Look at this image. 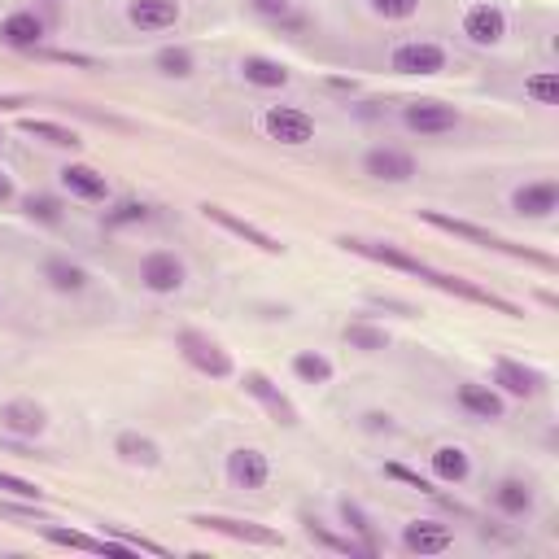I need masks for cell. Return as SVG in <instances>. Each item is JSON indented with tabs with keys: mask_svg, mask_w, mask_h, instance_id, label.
<instances>
[{
	"mask_svg": "<svg viewBox=\"0 0 559 559\" xmlns=\"http://www.w3.org/2000/svg\"><path fill=\"white\" fill-rule=\"evenodd\" d=\"M420 219L428 223V228H437V232H450V236H459V241H472V245L498 249V254H511V258H525V263H538V267H546V271L555 267V258H551V254H533V249H520V245H511V241H498V236H490L485 228H477V223L450 219V214H437V210H424Z\"/></svg>",
	"mask_w": 559,
	"mask_h": 559,
	"instance_id": "cell-1",
	"label": "cell"
},
{
	"mask_svg": "<svg viewBox=\"0 0 559 559\" xmlns=\"http://www.w3.org/2000/svg\"><path fill=\"white\" fill-rule=\"evenodd\" d=\"M175 346H180V354H184V359L197 367L201 376H214V380H228V376H232V359H228V350H223L219 341H210L206 332H197V328H184Z\"/></svg>",
	"mask_w": 559,
	"mask_h": 559,
	"instance_id": "cell-2",
	"label": "cell"
},
{
	"mask_svg": "<svg viewBox=\"0 0 559 559\" xmlns=\"http://www.w3.org/2000/svg\"><path fill=\"white\" fill-rule=\"evenodd\" d=\"M263 132L280 145H311L315 140V118L297 105H267L263 110Z\"/></svg>",
	"mask_w": 559,
	"mask_h": 559,
	"instance_id": "cell-3",
	"label": "cell"
},
{
	"mask_svg": "<svg viewBox=\"0 0 559 559\" xmlns=\"http://www.w3.org/2000/svg\"><path fill=\"white\" fill-rule=\"evenodd\" d=\"M389 66L398 75H437V70H446V49L433 40H402L394 57H389Z\"/></svg>",
	"mask_w": 559,
	"mask_h": 559,
	"instance_id": "cell-4",
	"label": "cell"
},
{
	"mask_svg": "<svg viewBox=\"0 0 559 559\" xmlns=\"http://www.w3.org/2000/svg\"><path fill=\"white\" fill-rule=\"evenodd\" d=\"M402 118H407V127L420 136H446L459 127V110L455 105H442V101H411L407 110H402Z\"/></svg>",
	"mask_w": 559,
	"mask_h": 559,
	"instance_id": "cell-5",
	"label": "cell"
},
{
	"mask_svg": "<svg viewBox=\"0 0 559 559\" xmlns=\"http://www.w3.org/2000/svg\"><path fill=\"white\" fill-rule=\"evenodd\" d=\"M463 35H468L472 44H481V49H494L507 35V14L498 5H490V0L468 5V14H463Z\"/></svg>",
	"mask_w": 559,
	"mask_h": 559,
	"instance_id": "cell-6",
	"label": "cell"
},
{
	"mask_svg": "<svg viewBox=\"0 0 559 559\" xmlns=\"http://www.w3.org/2000/svg\"><path fill=\"white\" fill-rule=\"evenodd\" d=\"M184 263L175 254H166V249H153L145 254V263H140V280H145L149 293H180L184 289Z\"/></svg>",
	"mask_w": 559,
	"mask_h": 559,
	"instance_id": "cell-7",
	"label": "cell"
},
{
	"mask_svg": "<svg viewBox=\"0 0 559 559\" xmlns=\"http://www.w3.org/2000/svg\"><path fill=\"white\" fill-rule=\"evenodd\" d=\"M341 245L354 249V254H363V258H372V263H385V267H394V271H407V276H420L428 284H433V276H437L428 263H420V258H411V254H402V249H394V245H367V241H350V236H341Z\"/></svg>",
	"mask_w": 559,
	"mask_h": 559,
	"instance_id": "cell-8",
	"label": "cell"
},
{
	"mask_svg": "<svg viewBox=\"0 0 559 559\" xmlns=\"http://www.w3.org/2000/svg\"><path fill=\"white\" fill-rule=\"evenodd\" d=\"M363 171L372 175V180H385V184H407L415 175V158H411V153H402V149L380 145V149H367Z\"/></svg>",
	"mask_w": 559,
	"mask_h": 559,
	"instance_id": "cell-9",
	"label": "cell"
},
{
	"mask_svg": "<svg viewBox=\"0 0 559 559\" xmlns=\"http://www.w3.org/2000/svg\"><path fill=\"white\" fill-rule=\"evenodd\" d=\"M228 481L236 485V490H263V485L271 481V463L263 450H232L228 455Z\"/></svg>",
	"mask_w": 559,
	"mask_h": 559,
	"instance_id": "cell-10",
	"label": "cell"
},
{
	"mask_svg": "<svg viewBox=\"0 0 559 559\" xmlns=\"http://www.w3.org/2000/svg\"><path fill=\"white\" fill-rule=\"evenodd\" d=\"M44 424H49V415H44V407L31 398H14L0 407V428H5L9 437H40Z\"/></svg>",
	"mask_w": 559,
	"mask_h": 559,
	"instance_id": "cell-11",
	"label": "cell"
},
{
	"mask_svg": "<svg viewBox=\"0 0 559 559\" xmlns=\"http://www.w3.org/2000/svg\"><path fill=\"white\" fill-rule=\"evenodd\" d=\"M559 206V184L555 180H538V184H520L511 193V210L525 214V219H551Z\"/></svg>",
	"mask_w": 559,
	"mask_h": 559,
	"instance_id": "cell-12",
	"label": "cell"
},
{
	"mask_svg": "<svg viewBox=\"0 0 559 559\" xmlns=\"http://www.w3.org/2000/svg\"><path fill=\"white\" fill-rule=\"evenodd\" d=\"M193 525L214 529V533H223V538H236V542H249V546H280V533H276V529L249 525V520H232V516H193Z\"/></svg>",
	"mask_w": 559,
	"mask_h": 559,
	"instance_id": "cell-13",
	"label": "cell"
},
{
	"mask_svg": "<svg viewBox=\"0 0 559 559\" xmlns=\"http://www.w3.org/2000/svg\"><path fill=\"white\" fill-rule=\"evenodd\" d=\"M450 542H455V533L446 525H437V520H411L402 529V546L411 555H442V551H450Z\"/></svg>",
	"mask_w": 559,
	"mask_h": 559,
	"instance_id": "cell-14",
	"label": "cell"
},
{
	"mask_svg": "<svg viewBox=\"0 0 559 559\" xmlns=\"http://www.w3.org/2000/svg\"><path fill=\"white\" fill-rule=\"evenodd\" d=\"M127 22L140 31H171L180 22V0H132Z\"/></svg>",
	"mask_w": 559,
	"mask_h": 559,
	"instance_id": "cell-15",
	"label": "cell"
},
{
	"mask_svg": "<svg viewBox=\"0 0 559 559\" xmlns=\"http://www.w3.org/2000/svg\"><path fill=\"white\" fill-rule=\"evenodd\" d=\"M0 40L9 44V49H22V53H35L44 40V22L31 14V9H18V14H9L0 22Z\"/></svg>",
	"mask_w": 559,
	"mask_h": 559,
	"instance_id": "cell-16",
	"label": "cell"
},
{
	"mask_svg": "<svg viewBox=\"0 0 559 559\" xmlns=\"http://www.w3.org/2000/svg\"><path fill=\"white\" fill-rule=\"evenodd\" d=\"M201 214H206L210 223H219V228H228L232 236H241V241H249V245H258L263 254H280V241L276 236H267L263 228H254V223H245V219H236V214H228L223 206H201Z\"/></svg>",
	"mask_w": 559,
	"mask_h": 559,
	"instance_id": "cell-17",
	"label": "cell"
},
{
	"mask_svg": "<svg viewBox=\"0 0 559 559\" xmlns=\"http://www.w3.org/2000/svg\"><path fill=\"white\" fill-rule=\"evenodd\" d=\"M494 385H503L507 394H516V398L542 394V376L533 372V367L516 363V359H498V363H494Z\"/></svg>",
	"mask_w": 559,
	"mask_h": 559,
	"instance_id": "cell-18",
	"label": "cell"
},
{
	"mask_svg": "<svg viewBox=\"0 0 559 559\" xmlns=\"http://www.w3.org/2000/svg\"><path fill=\"white\" fill-rule=\"evenodd\" d=\"M245 394H254V398H258V402H263V407H267L271 415H276V420H280V424H289V428L297 424V411H293V402H289V398H284V394H280V389H276V385H271V380H267L263 372H245Z\"/></svg>",
	"mask_w": 559,
	"mask_h": 559,
	"instance_id": "cell-19",
	"label": "cell"
},
{
	"mask_svg": "<svg viewBox=\"0 0 559 559\" xmlns=\"http://www.w3.org/2000/svg\"><path fill=\"white\" fill-rule=\"evenodd\" d=\"M62 184H66L75 197H83V201H105V193H110L105 175L97 171V166H88V162H70V166H62Z\"/></svg>",
	"mask_w": 559,
	"mask_h": 559,
	"instance_id": "cell-20",
	"label": "cell"
},
{
	"mask_svg": "<svg viewBox=\"0 0 559 559\" xmlns=\"http://www.w3.org/2000/svg\"><path fill=\"white\" fill-rule=\"evenodd\" d=\"M433 284H437V289H446V293H455V297H468V302L494 306L498 315H520V306L503 302V297H498V293H490V289H477V284H472V280H459V276H442V271H437V276H433Z\"/></svg>",
	"mask_w": 559,
	"mask_h": 559,
	"instance_id": "cell-21",
	"label": "cell"
},
{
	"mask_svg": "<svg viewBox=\"0 0 559 559\" xmlns=\"http://www.w3.org/2000/svg\"><path fill=\"white\" fill-rule=\"evenodd\" d=\"M494 507L503 511V516H511V520L529 516V511H533V490H529V481L503 477V481L494 485Z\"/></svg>",
	"mask_w": 559,
	"mask_h": 559,
	"instance_id": "cell-22",
	"label": "cell"
},
{
	"mask_svg": "<svg viewBox=\"0 0 559 559\" xmlns=\"http://www.w3.org/2000/svg\"><path fill=\"white\" fill-rule=\"evenodd\" d=\"M459 407L477 420H503V398L490 385H459Z\"/></svg>",
	"mask_w": 559,
	"mask_h": 559,
	"instance_id": "cell-23",
	"label": "cell"
},
{
	"mask_svg": "<svg viewBox=\"0 0 559 559\" xmlns=\"http://www.w3.org/2000/svg\"><path fill=\"white\" fill-rule=\"evenodd\" d=\"M433 477L446 481V485H463V481L472 477L468 450H459V446H437V450H433Z\"/></svg>",
	"mask_w": 559,
	"mask_h": 559,
	"instance_id": "cell-24",
	"label": "cell"
},
{
	"mask_svg": "<svg viewBox=\"0 0 559 559\" xmlns=\"http://www.w3.org/2000/svg\"><path fill=\"white\" fill-rule=\"evenodd\" d=\"M241 75H245V83H254V88H284V83H289V70L280 62H271V57H258V53L241 62Z\"/></svg>",
	"mask_w": 559,
	"mask_h": 559,
	"instance_id": "cell-25",
	"label": "cell"
},
{
	"mask_svg": "<svg viewBox=\"0 0 559 559\" xmlns=\"http://www.w3.org/2000/svg\"><path fill=\"white\" fill-rule=\"evenodd\" d=\"M118 459H127V463H136V468H158V446L149 442V437H140V433H118Z\"/></svg>",
	"mask_w": 559,
	"mask_h": 559,
	"instance_id": "cell-26",
	"label": "cell"
},
{
	"mask_svg": "<svg viewBox=\"0 0 559 559\" xmlns=\"http://www.w3.org/2000/svg\"><path fill=\"white\" fill-rule=\"evenodd\" d=\"M44 276H49V284L57 293H79L83 284H88V271H83L79 263H70V258H49Z\"/></svg>",
	"mask_w": 559,
	"mask_h": 559,
	"instance_id": "cell-27",
	"label": "cell"
},
{
	"mask_svg": "<svg viewBox=\"0 0 559 559\" xmlns=\"http://www.w3.org/2000/svg\"><path fill=\"white\" fill-rule=\"evenodd\" d=\"M22 132L35 136V140H44V145H57V149H75L79 145V136L70 132V127L49 123V118H22Z\"/></svg>",
	"mask_w": 559,
	"mask_h": 559,
	"instance_id": "cell-28",
	"label": "cell"
},
{
	"mask_svg": "<svg viewBox=\"0 0 559 559\" xmlns=\"http://www.w3.org/2000/svg\"><path fill=\"white\" fill-rule=\"evenodd\" d=\"M346 346H350V350H363V354L389 350V332L363 324V319H354V324H346Z\"/></svg>",
	"mask_w": 559,
	"mask_h": 559,
	"instance_id": "cell-29",
	"label": "cell"
},
{
	"mask_svg": "<svg viewBox=\"0 0 559 559\" xmlns=\"http://www.w3.org/2000/svg\"><path fill=\"white\" fill-rule=\"evenodd\" d=\"M293 372L302 376L306 385H328V380H332V363L324 359V354L306 350V354H297V359H293Z\"/></svg>",
	"mask_w": 559,
	"mask_h": 559,
	"instance_id": "cell-30",
	"label": "cell"
},
{
	"mask_svg": "<svg viewBox=\"0 0 559 559\" xmlns=\"http://www.w3.org/2000/svg\"><path fill=\"white\" fill-rule=\"evenodd\" d=\"M306 533H311V538H315L319 546H328V551H337V555H367V551H363V542L337 538V533H328V529L319 525V520H311V516H306Z\"/></svg>",
	"mask_w": 559,
	"mask_h": 559,
	"instance_id": "cell-31",
	"label": "cell"
},
{
	"mask_svg": "<svg viewBox=\"0 0 559 559\" xmlns=\"http://www.w3.org/2000/svg\"><path fill=\"white\" fill-rule=\"evenodd\" d=\"M22 210H27V219H35V223H62V201L49 193H31L22 201Z\"/></svg>",
	"mask_w": 559,
	"mask_h": 559,
	"instance_id": "cell-32",
	"label": "cell"
},
{
	"mask_svg": "<svg viewBox=\"0 0 559 559\" xmlns=\"http://www.w3.org/2000/svg\"><path fill=\"white\" fill-rule=\"evenodd\" d=\"M525 97H533L538 105H555V97H559V75H555V70H538L533 79H525Z\"/></svg>",
	"mask_w": 559,
	"mask_h": 559,
	"instance_id": "cell-33",
	"label": "cell"
},
{
	"mask_svg": "<svg viewBox=\"0 0 559 559\" xmlns=\"http://www.w3.org/2000/svg\"><path fill=\"white\" fill-rule=\"evenodd\" d=\"M341 520H346V525L363 538V551H367V555H376V538H372V525H367L363 507H359V503H350V498H346V503H341Z\"/></svg>",
	"mask_w": 559,
	"mask_h": 559,
	"instance_id": "cell-34",
	"label": "cell"
},
{
	"mask_svg": "<svg viewBox=\"0 0 559 559\" xmlns=\"http://www.w3.org/2000/svg\"><path fill=\"white\" fill-rule=\"evenodd\" d=\"M158 70L162 75H171V79H188L193 75V53L188 49H162L158 53Z\"/></svg>",
	"mask_w": 559,
	"mask_h": 559,
	"instance_id": "cell-35",
	"label": "cell"
},
{
	"mask_svg": "<svg viewBox=\"0 0 559 559\" xmlns=\"http://www.w3.org/2000/svg\"><path fill=\"white\" fill-rule=\"evenodd\" d=\"M145 219H149V206H140V201H118V206L105 214L110 228H127V223H145Z\"/></svg>",
	"mask_w": 559,
	"mask_h": 559,
	"instance_id": "cell-36",
	"label": "cell"
},
{
	"mask_svg": "<svg viewBox=\"0 0 559 559\" xmlns=\"http://www.w3.org/2000/svg\"><path fill=\"white\" fill-rule=\"evenodd\" d=\"M0 490L14 494V498H27V503H40V498H44L40 485H35V481H22V477H14V472H0Z\"/></svg>",
	"mask_w": 559,
	"mask_h": 559,
	"instance_id": "cell-37",
	"label": "cell"
},
{
	"mask_svg": "<svg viewBox=\"0 0 559 559\" xmlns=\"http://www.w3.org/2000/svg\"><path fill=\"white\" fill-rule=\"evenodd\" d=\"M415 9H420V0H372V14L389 18V22H402V18H411Z\"/></svg>",
	"mask_w": 559,
	"mask_h": 559,
	"instance_id": "cell-38",
	"label": "cell"
},
{
	"mask_svg": "<svg viewBox=\"0 0 559 559\" xmlns=\"http://www.w3.org/2000/svg\"><path fill=\"white\" fill-rule=\"evenodd\" d=\"M385 472H389V477H394V481H402V485H411V490H420V494H437V490H433V481H424L420 472L402 468V463H385Z\"/></svg>",
	"mask_w": 559,
	"mask_h": 559,
	"instance_id": "cell-39",
	"label": "cell"
},
{
	"mask_svg": "<svg viewBox=\"0 0 559 559\" xmlns=\"http://www.w3.org/2000/svg\"><path fill=\"white\" fill-rule=\"evenodd\" d=\"M114 538H118V542H127V546H132V551H145V555H171V551H166V546L149 542V538H136V533H123V529H118Z\"/></svg>",
	"mask_w": 559,
	"mask_h": 559,
	"instance_id": "cell-40",
	"label": "cell"
},
{
	"mask_svg": "<svg viewBox=\"0 0 559 559\" xmlns=\"http://www.w3.org/2000/svg\"><path fill=\"white\" fill-rule=\"evenodd\" d=\"M249 5H254L258 14H267V18H284V14H289V0H249Z\"/></svg>",
	"mask_w": 559,
	"mask_h": 559,
	"instance_id": "cell-41",
	"label": "cell"
},
{
	"mask_svg": "<svg viewBox=\"0 0 559 559\" xmlns=\"http://www.w3.org/2000/svg\"><path fill=\"white\" fill-rule=\"evenodd\" d=\"M363 428H372V433H389V428H394V420H389V415H380V411H367L363 415Z\"/></svg>",
	"mask_w": 559,
	"mask_h": 559,
	"instance_id": "cell-42",
	"label": "cell"
},
{
	"mask_svg": "<svg viewBox=\"0 0 559 559\" xmlns=\"http://www.w3.org/2000/svg\"><path fill=\"white\" fill-rule=\"evenodd\" d=\"M0 516H27V520H44V511H40V507H9V503H0Z\"/></svg>",
	"mask_w": 559,
	"mask_h": 559,
	"instance_id": "cell-43",
	"label": "cell"
},
{
	"mask_svg": "<svg viewBox=\"0 0 559 559\" xmlns=\"http://www.w3.org/2000/svg\"><path fill=\"white\" fill-rule=\"evenodd\" d=\"M18 105H27V97H18V92H9V97H0V110H18Z\"/></svg>",
	"mask_w": 559,
	"mask_h": 559,
	"instance_id": "cell-44",
	"label": "cell"
},
{
	"mask_svg": "<svg viewBox=\"0 0 559 559\" xmlns=\"http://www.w3.org/2000/svg\"><path fill=\"white\" fill-rule=\"evenodd\" d=\"M9 197H14V180H9V175L0 171V201H9Z\"/></svg>",
	"mask_w": 559,
	"mask_h": 559,
	"instance_id": "cell-45",
	"label": "cell"
},
{
	"mask_svg": "<svg viewBox=\"0 0 559 559\" xmlns=\"http://www.w3.org/2000/svg\"><path fill=\"white\" fill-rule=\"evenodd\" d=\"M0 140H5V136H0Z\"/></svg>",
	"mask_w": 559,
	"mask_h": 559,
	"instance_id": "cell-46",
	"label": "cell"
}]
</instances>
